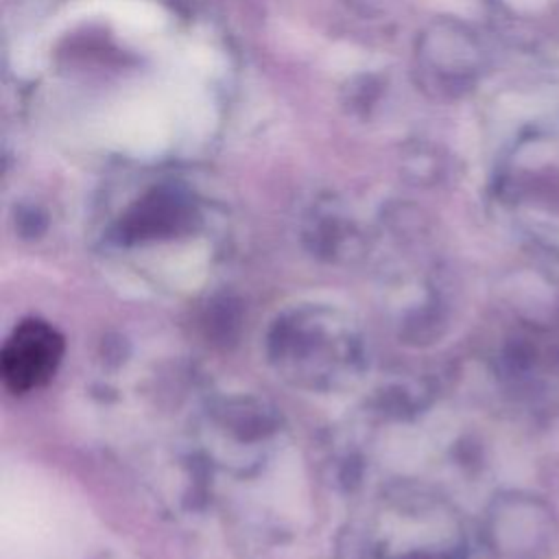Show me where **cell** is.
<instances>
[{
	"label": "cell",
	"mask_w": 559,
	"mask_h": 559,
	"mask_svg": "<svg viewBox=\"0 0 559 559\" xmlns=\"http://www.w3.org/2000/svg\"><path fill=\"white\" fill-rule=\"evenodd\" d=\"M63 354L59 332L39 319L22 321L2 347L0 371L4 386L13 393H26L41 386L55 373Z\"/></svg>",
	"instance_id": "6da1fadb"
},
{
	"label": "cell",
	"mask_w": 559,
	"mask_h": 559,
	"mask_svg": "<svg viewBox=\"0 0 559 559\" xmlns=\"http://www.w3.org/2000/svg\"><path fill=\"white\" fill-rule=\"evenodd\" d=\"M480 63V48L472 33L456 22L432 24L419 39L417 66L439 90H456L469 83Z\"/></svg>",
	"instance_id": "7a4b0ae2"
}]
</instances>
